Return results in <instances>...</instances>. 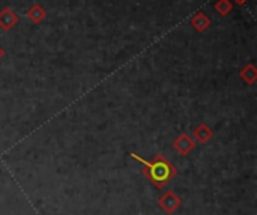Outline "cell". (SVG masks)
<instances>
[{
	"mask_svg": "<svg viewBox=\"0 0 257 215\" xmlns=\"http://www.w3.org/2000/svg\"><path fill=\"white\" fill-rule=\"evenodd\" d=\"M131 157L143 166V175L157 190H163L178 175L176 166L170 163L163 154H157L151 161L137 154H131Z\"/></svg>",
	"mask_w": 257,
	"mask_h": 215,
	"instance_id": "1",
	"label": "cell"
},
{
	"mask_svg": "<svg viewBox=\"0 0 257 215\" xmlns=\"http://www.w3.org/2000/svg\"><path fill=\"white\" fill-rule=\"evenodd\" d=\"M181 205H182V199L175 193V191H172V190H169V191H166L160 199H158V206L164 211V212H167V214H173V212H176L179 208H181Z\"/></svg>",
	"mask_w": 257,
	"mask_h": 215,
	"instance_id": "2",
	"label": "cell"
},
{
	"mask_svg": "<svg viewBox=\"0 0 257 215\" xmlns=\"http://www.w3.org/2000/svg\"><path fill=\"white\" fill-rule=\"evenodd\" d=\"M172 146H173V149H175L179 155L188 157V155L191 154V151L194 149L196 142H194V139H193L190 134L182 133V134H179V136L173 140Z\"/></svg>",
	"mask_w": 257,
	"mask_h": 215,
	"instance_id": "3",
	"label": "cell"
},
{
	"mask_svg": "<svg viewBox=\"0 0 257 215\" xmlns=\"http://www.w3.org/2000/svg\"><path fill=\"white\" fill-rule=\"evenodd\" d=\"M20 21V17L17 15V12H14L11 8H3L0 11V29L8 32L11 29H14Z\"/></svg>",
	"mask_w": 257,
	"mask_h": 215,
	"instance_id": "4",
	"label": "cell"
},
{
	"mask_svg": "<svg viewBox=\"0 0 257 215\" xmlns=\"http://www.w3.org/2000/svg\"><path fill=\"white\" fill-rule=\"evenodd\" d=\"M212 136H214V131H212V128H211V127H208L205 122L199 124V125L194 128V131H193L194 142H199V143H202V145L208 143V142L212 139Z\"/></svg>",
	"mask_w": 257,
	"mask_h": 215,
	"instance_id": "5",
	"label": "cell"
},
{
	"mask_svg": "<svg viewBox=\"0 0 257 215\" xmlns=\"http://www.w3.org/2000/svg\"><path fill=\"white\" fill-rule=\"evenodd\" d=\"M26 15H27V18H29L33 24H39L41 21H44V20L47 18V11H45L44 6L35 3V5H32V6L27 9Z\"/></svg>",
	"mask_w": 257,
	"mask_h": 215,
	"instance_id": "6",
	"label": "cell"
},
{
	"mask_svg": "<svg viewBox=\"0 0 257 215\" xmlns=\"http://www.w3.org/2000/svg\"><path fill=\"white\" fill-rule=\"evenodd\" d=\"M191 26L194 27V30H197L199 33H203L209 26H211V18L203 14V12H199L196 14L193 18H191Z\"/></svg>",
	"mask_w": 257,
	"mask_h": 215,
	"instance_id": "7",
	"label": "cell"
},
{
	"mask_svg": "<svg viewBox=\"0 0 257 215\" xmlns=\"http://www.w3.org/2000/svg\"><path fill=\"white\" fill-rule=\"evenodd\" d=\"M239 77L247 83V84H254L257 80V69L253 63H248L247 66H244L239 72Z\"/></svg>",
	"mask_w": 257,
	"mask_h": 215,
	"instance_id": "8",
	"label": "cell"
},
{
	"mask_svg": "<svg viewBox=\"0 0 257 215\" xmlns=\"http://www.w3.org/2000/svg\"><path fill=\"white\" fill-rule=\"evenodd\" d=\"M214 9L221 15V17H226L232 12L233 9V3L230 0H217V3L214 5Z\"/></svg>",
	"mask_w": 257,
	"mask_h": 215,
	"instance_id": "9",
	"label": "cell"
},
{
	"mask_svg": "<svg viewBox=\"0 0 257 215\" xmlns=\"http://www.w3.org/2000/svg\"><path fill=\"white\" fill-rule=\"evenodd\" d=\"M233 2H235L236 5H239V6H242V5H245V3H247L248 0H233Z\"/></svg>",
	"mask_w": 257,
	"mask_h": 215,
	"instance_id": "10",
	"label": "cell"
},
{
	"mask_svg": "<svg viewBox=\"0 0 257 215\" xmlns=\"http://www.w3.org/2000/svg\"><path fill=\"white\" fill-rule=\"evenodd\" d=\"M3 54H5V53H3V48H2V47H0V59H2V57H3Z\"/></svg>",
	"mask_w": 257,
	"mask_h": 215,
	"instance_id": "11",
	"label": "cell"
}]
</instances>
